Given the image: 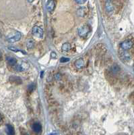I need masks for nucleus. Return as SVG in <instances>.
Masks as SVG:
<instances>
[{"instance_id": "f257e3e1", "label": "nucleus", "mask_w": 134, "mask_h": 135, "mask_svg": "<svg viewBox=\"0 0 134 135\" xmlns=\"http://www.w3.org/2000/svg\"><path fill=\"white\" fill-rule=\"evenodd\" d=\"M90 31V28L88 25H83L78 28V35L81 37H86Z\"/></svg>"}, {"instance_id": "f03ea898", "label": "nucleus", "mask_w": 134, "mask_h": 135, "mask_svg": "<svg viewBox=\"0 0 134 135\" xmlns=\"http://www.w3.org/2000/svg\"><path fill=\"white\" fill-rule=\"evenodd\" d=\"M21 33L20 32H16L12 35H10L7 37V41L10 43H13L16 41H18L21 39Z\"/></svg>"}, {"instance_id": "7ed1b4c3", "label": "nucleus", "mask_w": 134, "mask_h": 135, "mask_svg": "<svg viewBox=\"0 0 134 135\" xmlns=\"http://www.w3.org/2000/svg\"><path fill=\"white\" fill-rule=\"evenodd\" d=\"M32 35L36 38L42 39L43 37V30L38 26H35L32 28Z\"/></svg>"}, {"instance_id": "20e7f679", "label": "nucleus", "mask_w": 134, "mask_h": 135, "mask_svg": "<svg viewBox=\"0 0 134 135\" xmlns=\"http://www.w3.org/2000/svg\"><path fill=\"white\" fill-rule=\"evenodd\" d=\"M133 46V42L132 41H131V40H126V41H125L123 43H121V47L125 51L129 50V49H131Z\"/></svg>"}, {"instance_id": "39448f33", "label": "nucleus", "mask_w": 134, "mask_h": 135, "mask_svg": "<svg viewBox=\"0 0 134 135\" xmlns=\"http://www.w3.org/2000/svg\"><path fill=\"white\" fill-rule=\"evenodd\" d=\"M46 7L47 9L49 12H53L55 9V3L54 1H47V4H46Z\"/></svg>"}, {"instance_id": "423d86ee", "label": "nucleus", "mask_w": 134, "mask_h": 135, "mask_svg": "<svg viewBox=\"0 0 134 135\" xmlns=\"http://www.w3.org/2000/svg\"><path fill=\"white\" fill-rule=\"evenodd\" d=\"M87 12H88L87 8H84V7L80 8V9H78V10L77 11V16H80V17H84V16L86 15Z\"/></svg>"}, {"instance_id": "0eeeda50", "label": "nucleus", "mask_w": 134, "mask_h": 135, "mask_svg": "<svg viewBox=\"0 0 134 135\" xmlns=\"http://www.w3.org/2000/svg\"><path fill=\"white\" fill-rule=\"evenodd\" d=\"M105 8L106 10H107L108 12H110L113 11L114 6L112 3V2H111V1H107L105 3Z\"/></svg>"}, {"instance_id": "6e6552de", "label": "nucleus", "mask_w": 134, "mask_h": 135, "mask_svg": "<svg viewBox=\"0 0 134 135\" xmlns=\"http://www.w3.org/2000/svg\"><path fill=\"white\" fill-rule=\"evenodd\" d=\"M75 66L77 68V69H82V68L84 66V60H82V58L78 59L77 60H76V62H75Z\"/></svg>"}, {"instance_id": "1a4fd4ad", "label": "nucleus", "mask_w": 134, "mask_h": 135, "mask_svg": "<svg viewBox=\"0 0 134 135\" xmlns=\"http://www.w3.org/2000/svg\"><path fill=\"white\" fill-rule=\"evenodd\" d=\"M6 132L8 135H14L15 131L14 129L13 128L12 126H11L10 124H7L6 125Z\"/></svg>"}, {"instance_id": "9d476101", "label": "nucleus", "mask_w": 134, "mask_h": 135, "mask_svg": "<svg viewBox=\"0 0 134 135\" xmlns=\"http://www.w3.org/2000/svg\"><path fill=\"white\" fill-rule=\"evenodd\" d=\"M32 130L34 131V132L38 133L42 130V126H41V125L39 123H35L33 124V126H32Z\"/></svg>"}, {"instance_id": "9b49d317", "label": "nucleus", "mask_w": 134, "mask_h": 135, "mask_svg": "<svg viewBox=\"0 0 134 135\" xmlns=\"http://www.w3.org/2000/svg\"><path fill=\"white\" fill-rule=\"evenodd\" d=\"M7 61H8V64L11 65V66H15L17 63L16 59L14 58H12V57H8L7 58Z\"/></svg>"}, {"instance_id": "f8f14e48", "label": "nucleus", "mask_w": 134, "mask_h": 135, "mask_svg": "<svg viewBox=\"0 0 134 135\" xmlns=\"http://www.w3.org/2000/svg\"><path fill=\"white\" fill-rule=\"evenodd\" d=\"M10 80L11 82H15L16 84H21L22 83V80L20 78L17 76H12L10 78Z\"/></svg>"}, {"instance_id": "ddd939ff", "label": "nucleus", "mask_w": 134, "mask_h": 135, "mask_svg": "<svg viewBox=\"0 0 134 135\" xmlns=\"http://www.w3.org/2000/svg\"><path fill=\"white\" fill-rule=\"evenodd\" d=\"M26 47L29 49H33L35 47V41L32 39H29L26 43Z\"/></svg>"}, {"instance_id": "4468645a", "label": "nucleus", "mask_w": 134, "mask_h": 135, "mask_svg": "<svg viewBox=\"0 0 134 135\" xmlns=\"http://www.w3.org/2000/svg\"><path fill=\"white\" fill-rule=\"evenodd\" d=\"M62 48V50L64 51H68L71 49V45L69 43H65L63 44Z\"/></svg>"}, {"instance_id": "2eb2a0df", "label": "nucleus", "mask_w": 134, "mask_h": 135, "mask_svg": "<svg viewBox=\"0 0 134 135\" xmlns=\"http://www.w3.org/2000/svg\"><path fill=\"white\" fill-rule=\"evenodd\" d=\"M111 70H112L114 74H116V73H117V72L119 71L120 68H119V67L117 66V65L115 64L112 66V68H111Z\"/></svg>"}, {"instance_id": "dca6fc26", "label": "nucleus", "mask_w": 134, "mask_h": 135, "mask_svg": "<svg viewBox=\"0 0 134 135\" xmlns=\"http://www.w3.org/2000/svg\"><path fill=\"white\" fill-rule=\"evenodd\" d=\"M14 70L16 71H18V72H22V71H24L23 68H22L21 65H15V66L14 67Z\"/></svg>"}, {"instance_id": "f3484780", "label": "nucleus", "mask_w": 134, "mask_h": 135, "mask_svg": "<svg viewBox=\"0 0 134 135\" xmlns=\"http://www.w3.org/2000/svg\"><path fill=\"white\" fill-rule=\"evenodd\" d=\"M69 61H70V58H68L62 57V58L60 59V62L61 63H65V62H68Z\"/></svg>"}, {"instance_id": "a211bd4d", "label": "nucleus", "mask_w": 134, "mask_h": 135, "mask_svg": "<svg viewBox=\"0 0 134 135\" xmlns=\"http://www.w3.org/2000/svg\"><path fill=\"white\" fill-rule=\"evenodd\" d=\"M35 85H33V84H31V85H30L29 86V87H28V89H29L30 91H32L34 89H35Z\"/></svg>"}, {"instance_id": "6ab92c4d", "label": "nucleus", "mask_w": 134, "mask_h": 135, "mask_svg": "<svg viewBox=\"0 0 134 135\" xmlns=\"http://www.w3.org/2000/svg\"><path fill=\"white\" fill-rule=\"evenodd\" d=\"M76 2L77 3H78V4H83V3H86V0H76Z\"/></svg>"}, {"instance_id": "aec40b11", "label": "nucleus", "mask_w": 134, "mask_h": 135, "mask_svg": "<svg viewBox=\"0 0 134 135\" xmlns=\"http://www.w3.org/2000/svg\"><path fill=\"white\" fill-rule=\"evenodd\" d=\"M9 49L12 51H20V50L16 48V47H9Z\"/></svg>"}, {"instance_id": "412c9836", "label": "nucleus", "mask_w": 134, "mask_h": 135, "mask_svg": "<svg viewBox=\"0 0 134 135\" xmlns=\"http://www.w3.org/2000/svg\"><path fill=\"white\" fill-rule=\"evenodd\" d=\"M55 79L57 80H60V79H61V74H56V75L55 76Z\"/></svg>"}, {"instance_id": "4be33fe9", "label": "nucleus", "mask_w": 134, "mask_h": 135, "mask_svg": "<svg viewBox=\"0 0 134 135\" xmlns=\"http://www.w3.org/2000/svg\"><path fill=\"white\" fill-rule=\"evenodd\" d=\"M51 57H52L53 58H57V55H56V54H55V52H52V53H51Z\"/></svg>"}, {"instance_id": "5701e85b", "label": "nucleus", "mask_w": 134, "mask_h": 135, "mask_svg": "<svg viewBox=\"0 0 134 135\" xmlns=\"http://www.w3.org/2000/svg\"><path fill=\"white\" fill-rule=\"evenodd\" d=\"M43 73H44V72H41V78H43Z\"/></svg>"}, {"instance_id": "b1692460", "label": "nucleus", "mask_w": 134, "mask_h": 135, "mask_svg": "<svg viewBox=\"0 0 134 135\" xmlns=\"http://www.w3.org/2000/svg\"><path fill=\"white\" fill-rule=\"evenodd\" d=\"M2 120V117H1V115H0V122Z\"/></svg>"}, {"instance_id": "393cba45", "label": "nucleus", "mask_w": 134, "mask_h": 135, "mask_svg": "<svg viewBox=\"0 0 134 135\" xmlns=\"http://www.w3.org/2000/svg\"><path fill=\"white\" fill-rule=\"evenodd\" d=\"M1 57H2V54H1V52H0V58H1Z\"/></svg>"}, {"instance_id": "a878e982", "label": "nucleus", "mask_w": 134, "mask_h": 135, "mask_svg": "<svg viewBox=\"0 0 134 135\" xmlns=\"http://www.w3.org/2000/svg\"><path fill=\"white\" fill-rule=\"evenodd\" d=\"M23 135H29V134H23Z\"/></svg>"}, {"instance_id": "bb28decb", "label": "nucleus", "mask_w": 134, "mask_h": 135, "mask_svg": "<svg viewBox=\"0 0 134 135\" xmlns=\"http://www.w3.org/2000/svg\"><path fill=\"white\" fill-rule=\"evenodd\" d=\"M50 135H53V134H51Z\"/></svg>"}]
</instances>
